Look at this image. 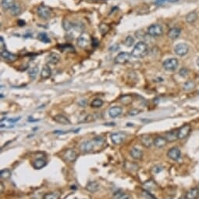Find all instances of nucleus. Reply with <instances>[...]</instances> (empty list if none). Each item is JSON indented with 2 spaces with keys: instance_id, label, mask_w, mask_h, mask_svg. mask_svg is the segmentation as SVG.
<instances>
[{
  "instance_id": "c85d7f7f",
  "label": "nucleus",
  "mask_w": 199,
  "mask_h": 199,
  "mask_svg": "<svg viewBox=\"0 0 199 199\" xmlns=\"http://www.w3.org/2000/svg\"><path fill=\"white\" fill-rule=\"evenodd\" d=\"M39 68L38 66H34L33 68L30 69L29 71H28V75H29L30 78L31 79H34L37 77L38 74Z\"/></svg>"
},
{
  "instance_id": "2eb2a0df",
  "label": "nucleus",
  "mask_w": 199,
  "mask_h": 199,
  "mask_svg": "<svg viewBox=\"0 0 199 199\" xmlns=\"http://www.w3.org/2000/svg\"><path fill=\"white\" fill-rule=\"evenodd\" d=\"M167 140L165 139V137H163V136H157L156 139L153 141V143L155 144L156 148H164L166 143H167Z\"/></svg>"
},
{
  "instance_id": "ddd939ff",
  "label": "nucleus",
  "mask_w": 199,
  "mask_h": 199,
  "mask_svg": "<svg viewBox=\"0 0 199 199\" xmlns=\"http://www.w3.org/2000/svg\"><path fill=\"white\" fill-rule=\"evenodd\" d=\"M1 57L6 60L9 62H13L17 59V56L13 53H11L10 52L4 50V51L1 52Z\"/></svg>"
},
{
  "instance_id": "de8ad7c7",
  "label": "nucleus",
  "mask_w": 199,
  "mask_h": 199,
  "mask_svg": "<svg viewBox=\"0 0 199 199\" xmlns=\"http://www.w3.org/2000/svg\"><path fill=\"white\" fill-rule=\"evenodd\" d=\"M18 25H20V26H24L25 25V22L24 21V20H20L19 21H18Z\"/></svg>"
},
{
  "instance_id": "a878e982",
  "label": "nucleus",
  "mask_w": 199,
  "mask_h": 199,
  "mask_svg": "<svg viewBox=\"0 0 199 199\" xmlns=\"http://www.w3.org/2000/svg\"><path fill=\"white\" fill-rule=\"evenodd\" d=\"M33 165L34 167L36 169H41L42 168H44L45 165H46V162L44 159H41V158H38V159H36L33 163Z\"/></svg>"
},
{
  "instance_id": "79ce46f5",
  "label": "nucleus",
  "mask_w": 199,
  "mask_h": 199,
  "mask_svg": "<svg viewBox=\"0 0 199 199\" xmlns=\"http://www.w3.org/2000/svg\"><path fill=\"white\" fill-rule=\"evenodd\" d=\"M142 193H143V195L145 197H146V198L148 199H156L155 197L153 196L152 194H150L149 192H148V191H145V190H144L143 191H142Z\"/></svg>"
},
{
  "instance_id": "8fccbe9b",
  "label": "nucleus",
  "mask_w": 199,
  "mask_h": 199,
  "mask_svg": "<svg viewBox=\"0 0 199 199\" xmlns=\"http://www.w3.org/2000/svg\"><path fill=\"white\" fill-rule=\"evenodd\" d=\"M1 184V192H3V183H1V184Z\"/></svg>"
},
{
  "instance_id": "a19ab883",
  "label": "nucleus",
  "mask_w": 199,
  "mask_h": 199,
  "mask_svg": "<svg viewBox=\"0 0 199 199\" xmlns=\"http://www.w3.org/2000/svg\"><path fill=\"white\" fill-rule=\"evenodd\" d=\"M188 73H189V71H188V69L185 68H182L180 70V71H179V74H180V76L184 77V78H185L186 76H187Z\"/></svg>"
},
{
  "instance_id": "c9c22d12",
  "label": "nucleus",
  "mask_w": 199,
  "mask_h": 199,
  "mask_svg": "<svg viewBox=\"0 0 199 199\" xmlns=\"http://www.w3.org/2000/svg\"><path fill=\"white\" fill-rule=\"evenodd\" d=\"M102 105H103V101L101 99H95L91 103V106L94 108H101Z\"/></svg>"
},
{
  "instance_id": "c756f323",
  "label": "nucleus",
  "mask_w": 199,
  "mask_h": 199,
  "mask_svg": "<svg viewBox=\"0 0 199 199\" xmlns=\"http://www.w3.org/2000/svg\"><path fill=\"white\" fill-rule=\"evenodd\" d=\"M38 39L39 41H41L44 43H50L51 42V40L49 38V36L47 35L46 33H44V32H41L38 35Z\"/></svg>"
},
{
  "instance_id": "bb28decb",
  "label": "nucleus",
  "mask_w": 199,
  "mask_h": 199,
  "mask_svg": "<svg viewBox=\"0 0 199 199\" xmlns=\"http://www.w3.org/2000/svg\"><path fill=\"white\" fill-rule=\"evenodd\" d=\"M15 4L14 0H2V6L4 10H10Z\"/></svg>"
},
{
  "instance_id": "7ed1b4c3",
  "label": "nucleus",
  "mask_w": 199,
  "mask_h": 199,
  "mask_svg": "<svg viewBox=\"0 0 199 199\" xmlns=\"http://www.w3.org/2000/svg\"><path fill=\"white\" fill-rule=\"evenodd\" d=\"M37 13L39 17H41V19H44V20H48L51 17V9L46 6L41 5L38 8V10H37Z\"/></svg>"
},
{
  "instance_id": "1a4fd4ad",
  "label": "nucleus",
  "mask_w": 199,
  "mask_h": 199,
  "mask_svg": "<svg viewBox=\"0 0 199 199\" xmlns=\"http://www.w3.org/2000/svg\"><path fill=\"white\" fill-rule=\"evenodd\" d=\"M131 54H130L129 53H126V52L119 53L117 56V57L115 58V62H116L117 64H126V62L129 61V60L131 58Z\"/></svg>"
},
{
  "instance_id": "a18cd8bd",
  "label": "nucleus",
  "mask_w": 199,
  "mask_h": 199,
  "mask_svg": "<svg viewBox=\"0 0 199 199\" xmlns=\"http://www.w3.org/2000/svg\"><path fill=\"white\" fill-rule=\"evenodd\" d=\"M0 42H1V44H0V49H1V52H3L5 50V42H4V39L1 36L0 38Z\"/></svg>"
},
{
  "instance_id": "cd10ccee",
  "label": "nucleus",
  "mask_w": 199,
  "mask_h": 199,
  "mask_svg": "<svg viewBox=\"0 0 199 199\" xmlns=\"http://www.w3.org/2000/svg\"><path fill=\"white\" fill-rule=\"evenodd\" d=\"M113 198L114 199H131L130 194H125L124 192L117 191L115 192L113 194Z\"/></svg>"
},
{
  "instance_id": "49530a36",
  "label": "nucleus",
  "mask_w": 199,
  "mask_h": 199,
  "mask_svg": "<svg viewBox=\"0 0 199 199\" xmlns=\"http://www.w3.org/2000/svg\"><path fill=\"white\" fill-rule=\"evenodd\" d=\"M163 170V168L161 167V166H159V165H156V166H155V167L153 168V172H155V173H159V172H161Z\"/></svg>"
},
{
  "instance_id": "09e8293b",
  "label": "nucleus",
  "mask_w": 199,
  "mask_h": 199,
  "mask_svg": "<svg viewBox=\"0 0 199 199\" xmlns=\"http://www.w3.org/2000/svg\"><path fill=\"white\" fill-rule=\"evenodd\" d=\"M105 125H112V126H114L116 124H115L114 122H112V123H109V124H108V123H106V124H105Z\"/></svg>"
},
{
  "instance_id": "dca6fc26",
  "label": "nucleus",
  "mask_w": 199,
  "mask_h": 199,
  "mask_svg": "<svg viewBox=\"0 0 199 199\" xmlns=\"http://www.w3.org/2000/svg\"><path fill=\"white\" fill-rule=\"evenodd\" d=\"M180 33H181V31H180V28L172 27V28L170 29V31L168 32V36L171 39H177L180 35Z\"/></svg>"
},
{
  "instance_id": "f03ea898",
  "label": "nucleus",
  "mask_w": 199,
  "mask_h": 199,
  "mask_svg": "<svg viewBox=\"0 0 199 199\" xmlns=\"http://www.w3.org/2000/svg\"><path fill=\"white\" fill-rule=\"evenodd\" d=\"M95 145H98V143L95 140V139L91 140H87L83 142L80 146V150L84 153H89L92 151Z\"/></svg>"
},
{
  "instance_id": "20e7f679",
  "label": "nucleus",
  "mask_w": 199,
  "mask_h": 199,
  "mask_svg": "<svg viewBox=\"0 0 199 199\" xmlns=\"http://www.w3.org/2000/svg\"><path fill=\"white\" fill-rule=\"evenodd\" d=\"M178 67V60L177 58H169L163 62V68L169 71H175Z\"/></svg>"
},
{
  "instance_id": "393cba45",
  "label": "nucleus",
  "mask_w": 199,
  "mask_h": 199,
  "mask_svg": "<svg viewBox=\"0 0 199 199\" xmlns=\"http://www.w3.org/2000/svg\"><path fill=\"white\" fill-rule=\"evenodd\" d=\"M198 19V15L196 12H190L187 13L186 16V21L189 24H193Z\"/></svg>"
},
{
  "instance_id": "a211bd4d",
  "label": "nucleus",
  "mask_w": 199,
  "mask_h": 199,
  "mask_svg": "<svg viewBox=\"0 0 199 199\" xmlns=\"http://www.w3.org/2000/svg\"><path fill=\"white\" fill-rule=\"evenodd\" d=\"M122 111H123V110H122V108H120V107H117H117H112V108L109 109V116L112 118H117V117L121 115Z\"/></svg>"
},
{
  "instance_id": "603ef678",
  "label": "nucleus",
  "mask_w": 199,
  "mask_h": 199,
  "mask_svg": "<svg viewBox=\"0 0 199 199\" xmlns=\"http://www.w3.org/2000/svg\"></svg>"
},
{
  "instance_id": "9d476101",
  "label": "nucleus",
  "mask_w": 199,
  "mask_h": 199,
  "mask_svg": "<svg viewBox=\"0 0 199 199\" xmlns=\"http://www.w3.org/2000/svg\"><path fill=\"white\" fill-rule=\"evenodd\" d=\"M63 157L66 161L69 162H73L77 160L78 155L76 150H73V149H68V150H65V152L63 154Z\"/></svg>"
},
{
  "instance_id": "aec40b11",
  "label": "nucleus",
  "mask_w": 199,
  "mask_h": 199,
  "mask_svg": "<svg viewBox=\"0 0 199 199\" xmlns=\"http://www.w3.org/2000/svg\"><path fill=\"white\" fill-rule=\"evenodd\" d=\"M199 195V190L198 188H192L190 189L186 194L187 199H197Z\"/></svg>"
},
{
  "instance_id": "e433bc0d",
  "label": "nucleus",
  "mask_w": 199,
  "mask_h": 199,
  "mask_svg": "<svg viewBox=\"0 0 199 199\" xmlns=\"http://www.w3.org/2000/svg\"><path fill=\"white\" fill-rule=\"evenodd\" d=\"M125 42V45H126V46L131 47L134 45V39L132 37V36H131V35H129V36H127V37L126 38V39H125V42Z\"/></svg>"
},
{
  "instance_id": "9b49d317",
  "label": "nucleus",
  "mask_w": 199,
  "mask_h": 199,
  "mask_svg": "<svg viewBox=\"0 0 199 199\" xmlns=\"http://www.w3.org/2000/svg\"><path fill=\"white\" fill-rule=\"evenodd\" d=\"M167 156L170 159L173 160V161H177L181 157V152L179 148L177 147H173L168 150Z\"/></svg>"
},
{
  "instance_id": "2f4dec72",
  "label": "nucleus",
  "mask_w": 199,
  "mask_h": 199,
  "mask_svg": "<svg viewBox=\"0 0 199 199\" xmlns=\"http://www.w3.org/2000/svg\"><path fill=\"white\" fill-rule=\"evenodd\" d=\"M144 187H145L147 191H151V190H156L157 185L153 180H148L144 184Z\"/></svg>"
},
{
  "instance_id": "4c0bfd02",
  "label": "nucleus",
  "mask_w": 199,
  "mask_h": 199,
  "mask_svg": "<svg viewBox=\"0 0 199 199\" xmlns=\"http://www.w3.org/2000/svg\"><path fill=\"white\" fill-rule=\"evenodd\" d=\"M120 101L125 105H128L132 102V99L131 96H124L122 98H120Z\"/></svg>"
},
{
  "instance_id": "5701e85b",
  "label": "nucleus",
  "mask_w": 199,
  "mask_h": 199,
  "mask_svg": "<svg viewBox=\"0 0 199 199\" xmlns=\"http://www.w3.org/2000/svg\"><path fill=\"white\" fill-rule=\"evenodd\" d=\"M165 139L167 140L168 142H175L178 139L177 131H170V132H168L166 133V135H165Z\"/></svg>"
},
{
  "instance_id": "c03bdc74",
  "label": "nucleus",
  "mask_w": 199,
  "mask_h": 199,
  "mask_svg": "<svg viewBox=\"0 0 199 199\" xmlns=\"http://www.w3.org/2000/svg\"><path fill=\"white\" fill-rule=\"evenodd\" d=\"M140 112H141V111L138 110V109H133V110H131V111H129V115H131V116L137 115H138Z\"/></svg>"
},
{
  "instance_id": "f3484780",
  "label": "nucleus",
  "mask_w": 199,
  "mask_h": 199,
  "mask_svg": "<svg viewBox=\"0 0 199 199\" xmlns=\"http://www.w3.org/2000/svg\"><path fill=\"white\" fill-rule=\"evenodd\" d=\"M52 75V70L51 68L48 65V64H45L42 68L41 72V77L43 79H47L50 78Z\"/></svg>"
},
{
  "instance_id": "3c124183",
  "label": "nucleus",
  "mask_w": 199,
  "mask_h": 199,
  "mask_svg": "<svg viewBox=\"0 0 199 199\" xmlns=\"http://www.w3.org/2000/svg\"><path fill=\"white\" fill-rule=\"evenodd\" d=\"M197 65L199 67V57L197 59Z\"/></svg>"
},
{
  "instance_id": "72a5a7b5",
  "label": "nucleus",
  "mask_w": 199,
  "mask_h": 199,
  "mask_svg": "<svg viewBox=\"0 0 199 199\" xmlns=\"http://www.w3.org/2000/svg\"><path fill=\"white\" fill-rule=\"evenodd\" d=\"M59 198H60V194L58 192H52V193L45 194L43 199H59Z\"/></svg>"
},
{
  "instance_id": "f704fd0d",
  "label": "nucleus",
  "mask_w": 199,
  "mask_h": 199,
  "mask_svg": "<svg viewBox=\"0 0 199 199\" xmlns=\"http://www.w3.org/2000/svg\"><path fill=\"white\" fill-rule=\"evenodd\" d=\"M0 176L2 179H9L10 176H11V171L8 169H5L1 170V172H0Z\"/></svg>"
},
{
  "instance_id": "423d86ee",
  "label": "nucleus",
  "mask_w": 199,
  "mask_h": 199,
  "mask_svg": "<svg viewBox=\"0 0 199 199\" xmlns=\"http://www.w3.org/2000/svg\"><path fill=\"white\" fill-rule=\"evenodd\" d=\"M91 39L89 37V35L87 34H80V36L78 37V41H77V43H78V46L82 48V49H85L87 48L89 45H90Z\"/></svg>"
},
{
  "instance_id": "4468645a",
  "label": "nucleus",
  "mask_w": 199,
  "mask_h": 199,
  "mask_svg": "<svg viewBox=\"0 0 199 199\" xmlns=\"http://www.w3.org/2000/svg\"><path fill=\"white\" fill-rule=\"evenodd\" d=\"M53 119L56 121V122L59 123V124H62V125H70L71 123L70 119H69L67 117H66V116L63 115H60V114L54 116Z\"/></svg>"
},
{
  "instance_id": "412c9836",
  "label": "nucleus",
  "mask_w": 199,
  "mask_h": 199,
  "mask_svg": "<svg viewBox=\"0 0 199 199\" xmlns=\"http://www.w3.org/2000/svg\"><path fill=\"white\" fill-rule=\"evenodd\" d=\"M130 154H131V157L133 158H134V159H137V160L141 159V158L143 157V152H142L140 149L136 148H132V149L131 150Z\"/></svg>"
},
{
  "instance_id": "ea45409f",
  "label": "nucleus",
  "mask_w": 199,
  "mask_h": 199,
  "mask_svg": "<svg viewBox=\"0 0 199 199\" xmlns=\"http://www.w3.org/2000/svg\"><path fill=\"white\" fill-rule=\"evenodd\" d=\"M179 0H156V3L158 5H162V4H165V3H177Z\"/></svg>"
},
{
  "instance_id": "f8f14e48",
  "label": "nucleus",
  "mask_w": 199,
  "mask_h": 199,
  "mask_svg": "<svg viewBox=\"0 0 199 199\" xmlns=\"http://www.w3.org/2000/svg\"><path fill=\"white\" fill-rule=\"evenodd\" d=\"M111 140H112V143L114 144H117V145H119L120 143L124 142L125 138H126V134L124 133H121V132H119V133H114L111 134Z\"/></svg>"
},
{
  "instance_id": "6ab92c4d",
  "label": "nucleus",
  "mask_w": 199,
  "mask_h": 199,
  "mask_svg": "<svg viewBox=\"0 0 199 199\" xmlns=\"http://www.w3.org/2000/svg\"><path fill=\"white\" fill-rule=\"evenodd\" d=\"M141 144L145 146V148H150L152 144V140L150 136L148 135H143L141 136Z\"/></svg>"
},
{
  "instance_id": "473e14b6",
  "label": "nucleus",
  "mask_w": 199,
  "mask_h": 199,
  "mask_svg": "<svg viewBox=\"0 0 199 199\" xmlns=\"http://www.w3.org/2000/svg\"><path fill=\"white\" fill-rule=\"evenodd\" d=\"M195 87V83L192 81H187L186 82L184 85H183V89L184 91H190Z\"/></svg>"
},
{
  "instance_id": "0eeeda50",
  "label": "nucleus",
  "mask_w": 199,
  "mask_h": 199,
  "mask_svg": "<svg viewBox=\"0 0 199 199\" xmlns=\"http://www.w3.org/2000/svg\"><path fill=\"white\" fill-rule=\"evenodd\" d=\"M174 51L178 56L184 57L189 51V46L186 43H180V44H177L175 46Z\"/></svg>"
},
{
  "instance_id": "f257e3e1",
  "label": "nucleus",
  "mask_w": 199,
  "mask_h": 199,
  "mask_svg": "<svg viewBox=\"0 0 199 199\" xmlns=\"http://www.w3.org/2000/svg\"><path fill=\"white\" fill-rule=\"evenodd\" d=\"M148 53V46L145 42H139L134 46L132 52H131V56L135 57V58H141V57H145Z\"/></svg>"
},
{
  "instance_id": "4be33fe9",
  "label": "nucleus",
  "mask_w": 199,
  "mask_h": 199,
  "mask_svg": "<svg viewBox=\"0 0 199 199\" xmlns=\"http://www.w3.org/2000/svg\"><path fill=\"white\" fill-rule=\"evenodd\" d=\"M47 60H48V61H49V64H56L59 61V60H60V56H59L58 53H51L48 56V57H47Z\"/></svg>"
},
{
  "instance_id": "7c9ffc66",
  "label": "nucleus",
  "mask_w": 199,
  "mask_h": 199,
  "mask_svg": "<svg viewBox=\"0 0 199 199\" xmlns=\"http://www.w3.org/2000/svg\"><path fill=\"white\" fill-rule=\"evenodd\" d=\"M10 13L13 16H19L21 13V8H20L19 5L15 4L10 10Z\"/></svg>"
},
{
  "instance_id": "39448f33",
  "label": "nucleus",
  "mask_w": 199,
  "mask_h": 199,
  "mask_svg": "<svg viewBox=\"0 0 199 199\" xmlns=\"http://www.w3.org/2000/svg\"><path fill=\"white\" fill-rule=\"evenodd\" d=\"M148 33L149 35L156 37L160 36L163 34V29L162 26L159 25H152L148 28Z\"/></svg>"
},
{
  "instance_id": "37998d69",
  "label": "nucleus",
  "mask_w": 199,
  "mask_h": 199,
  "mask_svg": "<svg viewBox=\"0 0 199 199\" xmlns=\"http://www.w3.org/2000/svg\"><path fill=\"white\" fill-rule=\"evenodd\" d=\"M72 27H73V25H71L69 21H67V20H64V21H63V27L65 28V30L68 31V30L71 29Z\"/></svg>"
},
{
  "instance_id": "58836bf2",
  "label": "nucleus",
  "mask_w": 199,
  "mask_h": 199,
  "mask_svg": "<svg viewBox=\"0 0 199 199\" xmlns=\"http://www.w3.org/2000/svg\"><path fill=\"white\" fill-rule=\"evenodd\" d=\"M99 30L102 34H105L107 32H109V27L105 24H101L99 25Z\"/></svg>"
},
{
  "instance_id": "6e6552de",
  "label": "nucleus",
  "mask_w": 199,
  "mask_h": 199,
  "mask_svg": "<svg viewBox=\"0 0 199 199\" xmlns=\"http://www.w3.org/2000/svg\"><path fill=\"white\" fill-rule=\"evenodd\" d=\"M191 131V127L190 125H184L182 127H180V129L177 131L178 139L183 140L187 137L189 136L190 133Z\"/></svg>"
},
{
  "instance_id": "b1692460",
  "label": "nucleus",
  "mask_w": 199,
  "mask_h": 199,
  "mask_svg": "<svg viewBox=\"0 0 199 199\" xmlns=\"http://www.w3.org/2000/svg\"><path fill=\"white\" fill-rule=\"evenodd\" d=\"M98 187H99V185L97 182L95 181H91L87 184L86 186V189L88 191L91 192V193H94V192H96L98 190Z\"/></svg>"
}]
</instances>
